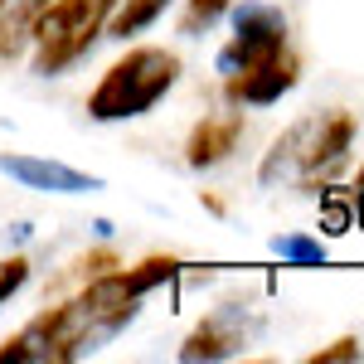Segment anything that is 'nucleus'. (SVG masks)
<instances>
[{
    "instance_id": "10",
    "label": "nucleus",
    "mask_w": 364,
    "mask_h": 364,
    "mask_svg": "<svg viewBox=\"0 0 364 364\" xmlns=\"http://www.w3.org/2000/svg\"><path fill=\"white\" fill-rule=\"evenodd\" d=\"M44 10H49V0H0V63H15L25 54Z\"/></svg>"
},
{
    "instance_id": "8",
    "label": "nucleus",
    "mask_w": 364,
    "mask_h": 364,
    "mask_svg": "<svg viewBox=\"0 0 364 364\" xmlns=\"http://www.w3.org/2000/svg\"><path fill=\"white\" fill-rule=\"evenodd\" d=\"M0 170L10 180H20L25 190H49V195H92V190H102L97 175L73 170L63 161H44V156H5L0 151Z\"/></svg>"
},
{
    "instance_id": "14",
    "label": "nucleus",
    "mask_w": 364,
    "mask_h": 364,
    "mask_svg": "<svg viewBox=\"0 0 364 364\" xmlns=\"http://www.w3.org/2000/svg\"><path fill=\"white\" fill-rule=\"evenodd\" d=\"M272 252H277V257H291V262H326V248H321V238H306V233H287V238H272Z\"/></svg>"
},
{
    "instance_id": "12",
    "label": "nucleus",
    "mask_w": 364,
    "mask_h": 364,
    "mask_svg": "<svg viewBox=\"0 0 364 364\" xmlns=\"http://www.w3.org/2000/svg\"><path fill=\"white\" fill-rule=\"evenodd\" d=\"M170 0H117L112 20L102 34H112V39H127V34H141L146 25H156L161 20V10H166Z\"/></svg>"
},
{
    "instance_id": "1",
    "label": "nucleus",
    "mask_w": 364,
    "mask_h": 364,
    "mask_svg": "<svg viewBox=\"0 0 364 364\" xmlns=\"http://www.w3.org/2000/svg\"><path fill=\"white\" fill-rule=\"evenodd\" d=\"M175 83H180V58L170 54V49H161V44L127 49L97 78V87L87 92V117L92 122H132V117H146Z\"/></svg>"
},
{
    "instance_id": "9",
    "label": "nucleus",
    "mask_w": 364,
    "mask_h": 364,
    "mask_svg": "<svg viewBox=\"0 0 364 364\" xmlns=\"http://www.w3.org/2000/svg\"><path fill=\"white\" fill-rule=\"evenodd\" d=\"M248 132V122L243 112H219V117H204L190 127V141H185V166L190 170H209L228 161L233 151H238V141Z\"/></svg>"
},
{
    "instance_id": "7",
    "label": "nucleus",
    "mask_w": 364,
    "mask_h": 364,
    "mask_svg": "<svg viewBox=\"0 0 364 364\" xmlns=\"http://www.w3.org/2000/svg\"><path fill=\"white\" fill-rule=\"evenodd\" d=\"M243 345H248V326H243V311L238 306H224L214 311V316H204L195 331L185 336V345L175 350L185 364H199V360H233V355H243Z\"/></svg>"
},
{
    "instance_id": "6",
    "label": "nucleus",
    "mask_w": 364,
    "mask_h": 364,
    "mask_svg": "<svg viewBox=\"0 0 364 364\" xmlns=\"http://www.w3.org/2000/svg\"><path fill=\"white\" fill-rule=\"evenodd\" d=\"M301 78V58L291 49H282L277 58L257 63V68H243V73H228L224 78V97L238 102V107H272L282 102V92H291Z\"/></svg>"
},
{
    "instance_id": "15",
    "label": "nucleus",
    "mask_w": 364,
    "mask_h": 364,
    "mask_svg": "<svg viewBox=\"0 0 364 364\" xmlns=\"http://www.w3.org/2000/svg\"><path fill=\"white\" fill-rule=\"evenodd\" d=\"M25 282H29V257L25 252H10V257L0 262V301H10Z\"/></svg>"
},
{
    "instance_id": "13",
    "label": "nucleus",
    "mask_w": 364,
    "mask_h": 364,
    "mask_svg": "<svg viewBox=\"0 0 364 364\" xmlns=\"http://www.w3.org/2000/svg\"><path fill=\"white\" fill-rule=\"evenodd\" d=\"M228 5H233V0H190L185 15H180V34L195 39V34H204V29H214L228 15Z\"/></svg>"
},
{
    "instance_id": "2",
    "label": "nucleus",
    "mask_w": 364,
    "mask_h": 364,
    "mask_svg": "<svg viewBox=\"0 0 364 364\" xmlns=\"http://www.w3.org/2000/svg\"><path fill=\"white\" fill-rule=\"evenodd\" d=\"M117 0H49V10L34 25V73L58 78L102 39Z\"/></svg>"
},
{
    "instance_id": "4",
    "label": "nucleus",
    "mask_w": 364,
    "mask_h": 364,
    "mask_svg": "<svg viewBox=\"0 0 364 364\" xmlns=\"http://www.w3.org/2000/svg\"><path fill=\"white\" fill-rule=\"evenodd\" d=\"M287 49V15L277 5H257V0H243L233 10V39L219 49V73H243V68H257L267 58H277Z\"/></svg>"
},
{
    "instance_id": "20",
    "label": "nucleus",
    "mask_w": 364,
    "mask_h": 364,
    "mask_svg": "<svg viewBox=\"0 0 364 364\" xmlns=\"http://www.w3.org/2000/svg\"><path fill=\"white\" fill-rule=\"evenodd\" d=\"M350 214H355V224L364 228V190H360V195H355V204H350Z\"/></svg>"
},
{
    "instance_id": "11",
    "label": "nucleus",
    "mask_w": 364,
    "mask_h": 364,
    "mask_svg": "<svg viewBox=\"0 0 364 364\" xmlns=\"http://www.w3.org/2000/svg\"><path fill=\"white\" fill-rule=\"evenodd\" d=\"M311 127H316V117H301V122H291L277 141H272V151L262 156V166H257V180L262 185H277L282 175H291L296 170V156H301V146H306Z\"/></svg>"
},
{
    "instance_id": "19",
    "label": "nucleus",
    "mask_w": 364,
    "mask_h": 364,
    "mask_svg": "<svg viewBox=\"0 0 364 364\" xmlns=\"http://www.w3.org/2000/svg\"><path fill=\"white\" fill-rule=\"evenodd\" d=\"M199 204H204V209H209V214H224V199H219V195H209V190H204V195H199Z\"/></svg>"
},
{
    "instance_id": "16",
    "label": "nucleus",
    "mask_w": 364,
    "mask_h": 364,
    "mask_svg": "<svg viewBox=\"0 0 364 364\" xmlns=\"http://www.w3.org/2000/svg\"><path fill=\"white\" fill-rule=\"evenodd\" d=\"M355 360H364V350H360V340H355V336H340V340L321 345V350L311 355V364H355Z\"/></svg>"
},
{
    "instance_id": "3",
    "label": "nucleus",
    "mask_w": 364,
    "mask_h": 364,
    "mask_svg": "<svg viewBox=\"0 0 364 364\" xmlns=\"http://www.w3.org/2000/svg\"><path fill=\"white\" fill-rule=\"evenodd\" d=\"M97 345H102V336L87 326L83 306L73 296V301H58V306L39 311L20 336L5 340L0 345V364H68L78 355H87V350H97Z\"/></svg>"
},
{
    "instance_id": "5",
    "label": "nucleus",
    "mask_w": 364,
    "mask_h": 364,
    "mask_svg": "<svg viewBox=\"0 0 364 364\" xmlns=\"http://www.w3.org/2000/svg\"><path fill=\"white\" fill-rule=\"evenodd\" d=\"M350 141H355V117L350 112H331V117H316L306 146L296 156V185L316 195L336 170H345L350 161Z\"/></svg>"
},
{
    "instance_id": "21",
    "label": "nucleus",
    "mask_w": 364,
    "mask_h": 364,
    "mask_svg": "<svg viewBox=\"0 0 364 364\" xmlns=\"http://www.w3.org/2000/svg\"><path fill=\"white\" fill-rule=\"evenodd\" d=\"M360 190H364V161H360Z\"/></svg>"
},
{
    "instance_id": "17",
    "label": "nucleus",
    "mask_w": 364,
    "mask_h": 364,
    "mask_svg": "<svg viewBox=\"0 0 364 364\" xmlns=\"http://www.w3.org/2000/svg\"><path fill=\"white\" fill-rule=\"evenodd\" d=\"M107 267H117V252L97 248V252H87L83 262H78V277H97V272H107Z\"/></svg>"
},
{
    "instance_id": "18",
    "label": "nucleus",
    "mask_w": 364,
    "mask_h": 364,
    "mask_svg": "<svg viewBox=\"0 0 364 364\" xmlns=\"http://www.w3.org/2000/svg\"><path fill=\"white\" fill-rule=\"evenodd\" d=\"M355 228V214L345 204H326V233H350Z\"/></svg>"
}]
</instances>
